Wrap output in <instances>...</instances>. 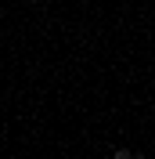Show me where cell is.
<instances>
[{"label": "cell", "instance_id": "1", "mask_svg": "<svg viewBox=\"0 0 155 159\" xmlns=\"http://www.w3.org/2000/svg\"><path fill=\"white\" fill-rule=\"evenodd\" d=\"M112 156H116V159H134V152H130V148H116Z\"/></svg>", "mask_w": 155, "mask_h": 159}, {"label": "cell", "instance_id": "2", "mask_svg": "<svg viewBox=\"0 0 155 159\" xmlns=\"http://www.w3.org/2000/svg\"><path fill=\"white\" fill-rule=\"evenodd\" d=\"M134 159H144V156H134Z\"/></svg>", "mask_w": 155, "mask_h": 159}]
</instances>
